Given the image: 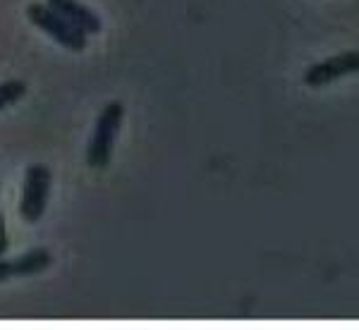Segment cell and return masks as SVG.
I'll return each mask as SVG.
<instances>
[{"label": "cell", "mask_w": 359, "mask_h": 330, "mask_svg": "<svg viewBox=\"0 0 359 330\" xmlns=\"http://www.w3.org/2000/svg\"><path fill=\"white\" fill-rule=\"evenodd\" d=\"M13 263V277H27V275H36L43 273L50 263H53V254L48 249H32V252L17 256Z\"/></svg>", "instance_id": "cell-6"}, {"label": "cell", "mask_w": 359, "mask_h": 330, "mask_svg": "<svg viewBox=\"0 0 359 330\" xmlns=\"http://www.w3.org/2000/svg\"><path fill=\"white\" fill-rule=\"evenodd\" d=\"M125 120V106L120 101L106 103V108L101 110L94 127V135L89 139V146H86V163L94 170H103L108 167L113 158L115 149V137H118L120 127Z\"/></svg>", "instance_id": "cell-1"}, {"label": "cell", "mask_w": 359, "mask_h": 330, "mask_svg": "<svg viewBox=\"0 0 359 330\" xmlns=\"http://www.w3.org/2000/svg\"><path fill=\"white\" fill-rule=\"evenodd\" d=\"M27 17L32 20L34 27H39L41 32L48 34L55 43H60L62 48L74 50V53H82L86 48V34H82L79 29H74L69 22L62 20L55 10H50L43 3H32L27 8Z\"/></svg>", "instance_id": "cell-3"}, {"label": "cell", "mask_w": 359, "mask_h": 330, "mask_svg": "<svg viewBox=\"0 0 359 330\" xmlns=\"http://www.w3.org/2000/svg\"><path fill=\"white\" fill-rule=\"evenodd\" d=\"M50 184H53V172H50L48 165L34 163L27 167L20 199V216L27 223H39L43 218L50 196Z\"/></svg>", "instance_id": "cell-2"}, {"label": "cell", "mask_w": 359, "mask_h": 330, "mask_svg": "<svg viewBox=\"0 0 359 330\" xmlns=\"http://www.w3.org/2000/svg\"><path fill=\"white\" fill-rule=\"evenodd\" d=\"M25 94H27V84L22 82V79H8V82H0V110L10 108Z\"/></svg>", "instance_id": "cell-7"}, {"label": "cell", "mask_w": 359, "mask_h": 330, "mask_svg": "<svg viewBox=\"0 0 359 330\" xmlns=\"http://www.w3.org/2000/svg\"><path fill=\"white\" fill-rule=\"evenodd\" d=\"M359 69V53L357 50H345L340 55L326 57L321 62H314L311 67H306L304 72V84L306 86H326L333 84L338 79L355 74Z\"/></svg>", "instance_id": "cell-4"}, {"label": "cell", "mask_w": 359, "mask_h": 330, "mask_svg": "<svg viewBox=\"0 0 359 330\" xmlns=\"http://www.w3.org/2000/svg\"><path fill=\"white\" fill-rule=\"evenodd\" d=\"M10 277H13V263L5 261V259L0 256V282L10 280Z\"/></svg>", "instance_id": "cell-9"}, {"label": "cell", "mask_w": 359, "mask_h": 330, "mask_svg": "<svg viewBox=\"0 0 359 330\" xmlns=\"http://www.w3.org/2000/svg\"><path fill=\"white\" fill-rule=\"evenodd\" d=\"M10 249V237H8V228H5V218L0 213V256H5Z\"/></svg>", "instance_id": "cell-8"}, {"label": "cell", "mask_w": 359, "mask_h": 330, "mask_svg": "<svg viewBox=\"0 0 359 330\" xmlns=\"http://www.w3.org/2000/svg\"><path fill=\"white\" fill-rule=\"evenodd\" d=\"M50 10H55L57 15L65 22H69L74 29H79L86 36H94V34H101L103 22L94 10H89L86 5H82L79 0H48Z\"/></svg>", "instance_id": "cell-5"}]
</instances>
